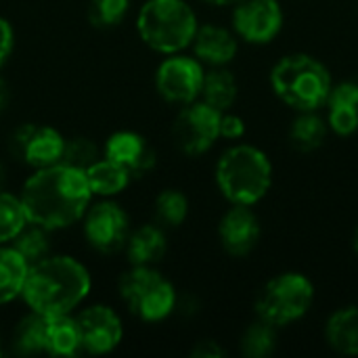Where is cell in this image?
Returning a JSON list of instances; mask_svg holds the SVG:
<instances>
[{
    "mask_svg": "<svg viewBox=\"0 0 358 358\" xmlns=\"http://www.w3.org/2000/svg\"><path fill=\"white\" fill-rule=\"evenodd\" d=\"M19 199L27 222L46 231H59L84 218L92 191L84 170L55 164L36 170V174L25 180Z\"/></svg>",
    "mask_w": 358,
    "mask_h": 358,
    "instance_id": "6da1fadb",
    "label": "cell"
},
{
    "mask_svg": "<svg viewBox=\"0 0 358 358\" xmlns=\"http://www.w3.org/2000/svg\"><path fill=\"white\" fill-rule=\"evenodd\" d=\"M88 268L71 256H46L27 268L21 298L31 313L69 315L90 292Z\"/></svg>",
    "mask_w": 358,
    "mask_h": 358,
    "instance_id": "7a4b0ae2",
    "label": "cell"
},
{
    "mask_svg": "<svg viewBox=\"0 0 358 358\" xmlns=\"http://www.w3.org/2000/svg\"><path fill=\"white\" fill-rule=\"evenodd\" d=\"M273 92L296 111H319L327 105L334 82L329 69L310 55H287L271 71Z\"/></svg>",
    "mask_w": 358,
    "mask_h": 358,
    "instance_id": "3957f363",
    "label": "cell"
},
{
    "mask_svg": "<svg viewBox=\"0 0 358 358\" xmlns=\"http://www.w3.org/2000/svg\"><path fill=\"white\" fill-rule=\"evenodd\" d=\"M216 185L233 206H256L273 185V166L264 151L237 145L222 153L216 166Z\"/></svg>",
    "mask_w": 358,
    "mask_h": 358,
    "instance_id": "277c9868",
    "label": "cell"
},
{
    "mask_svg": "<svg viewBox=\"0 0 358 358\" xmlns=\"http://www.w3.org/2000/svg\"><path fill=\"white\" fill-rule=\"evenodd\" d=\"M197 27V17L185 0H147L136 17L141 40L164 55L185 50Z\"/></svg>",
    "mask_w": 358,
    "mask_h": 358,
    "instance_id": "5b68a950",
    "label": "cell"
},
{
    "mask_svg": "<svg viewBox=\"0 0 358 358\" xmlns=\"http://www.w3.org/2000/svg\"><path fill=\"white\" fill-rule=\"evenodd\" d=\"M15 348L21 355L76 357L82 352L76 317L31 313L15 331Z\"/></svg>",
    "mask_w": 358,
    "mask_h": 358,
    "instance_id": "8992f818",
    "label": "cell"
},
{
    "mask_svg": "<svg viewBox=\"0 0 358 358\" xmlns=\"http://www.w3.org/2000/svg\"><path fill=\"white\" fill-rule=\"evenodd\" d=\"M120 296L128 310L145 323H159L176 308L174 285L153 266H132L120 279Z\"/></svg>",
    "mask_w": 358,
    "mask_h": 358,
    "instance_id": "52a82bcc",
    "label": "cell"
},
{
    "mask_svg": "<svg viewBox=\"0 0 358 358\" xmlns=\"http://www.w3.org/2000/svg\"><path fill=\"white\" fill-rule=\"evenodd\" d=\"M315 302V285L300 273H283L271 279L256 298V315L273 327H285L302 319Z\"/></svg>",
    "mask_w": 358,
    "mask_h": 358,
    "instance_id": "ba28073f",
    "label": "cell"
},
{
    "mask_svg": "<svg viewBox=\"0 0 358 358\" xmlns=\"http://www.w3.org/2000/svg\"><path fill=\"white\" fill-rule=\"evenodd\" d=\"M220 115L222 111L208 103H189L176 115L172 136L180 151L187 155H201L220 138Z\"/></svg>",
    "mask_w": 358,
    "mask_h": 358,
    "instance_id": "9c48e42d",
    "label": "cell"
},
{
    "mask_svg": "<svg viewBox=\"0 0 358 358\" xmlns=\"http://www.w3.org/2000/svg\"><path fill=\"white\" fill-rule=\"evenodd\" d=\"M203 67L195 57L174 55L162 61L155 73V88L168 103L189 105L197 101L203 86Z\"/></svg>",
    "mask_w": 358,
    "mask_h": 358,
    "instance_id": "30bf717a",
    "label": "cell"
},
{
    "mask_svg": "<svg viewBox=\"0 0 358 358\" xmlns=\"http://www.w3.org/2000/svg\"><path fill=\"white\" fill-rule=\"evenodd\" d=\"M84 235L90 248L101 254H115L130 237L128 214L113 201H101L84 214Z\"/></svg>",
    "mask_w": 358,
    "mask_h": 358,
    "instance_id": "8fae6325",
    "label": "cell"
},
{
    "mask_svg": "<svg viewBox=\"0 0 358 358\" xmlns=\"http://www.w3.org/2000/svg\"><path fill=\"white\" fill-rule=\"evenodd\" d=\"M233 27L250 44H268L283 27L279 0H239L233 10Z\"/></svg>",
    "mask_w": 358,
    "mask_h": 358,
    "instance_id": "7c38bea8",
    "label": "cell"
},
{
    "mask_svg": "<svg viewBox=\"0 0 358 358\" xmlns=\"http://www.w3.org/2000/svg\"><path fill=\"white\" fill-rule=\"evenodd\" d=\"M76 323L82 350L88 355H109L120 346L124 338L122 319L109 306H88L76 317Z\"/></svg>",
    "mask_w": 358,
    "mask_h": 358,
    "instance_id": "4fadbf2b",
    "label": "cell"
},
{
    "mask_svg": "<svg viewBox=\"0 0 358 358\" xmlns=\"http://www.w3.org/2000/svg\"><path fill=\"white\" fill-rule=\"evenodd\" d=\"M13 151L31 168H48L61 164L65 151V138L50 126L23 124L13 134Z\"/></svg>",
    "mask_w": 358,
    "mask_h": 358,
    "instance_id": "5bb4252c",
    "label": "cell"
},
{
    "mask_svg": "<svg viewBox=\"0 0 358 358\" xmlns=\"http://www.w3.org/2000/svg\"><path fill=\"white\" fill-rule=\"evenodd\" d=\"M218 237L231 256H245L260 241V220L250 206H233L218 224Z\"/></svg>",
    "mask_w": 358,
    "mask_h": 358,
    "instance_id": "9a60e30c",
    "label": "cell"
},
{
    "mask_svg": "<svg viewBox=\"0 0 358 358\" xmlns=\"http://www.w3.org/2000/svg\"><path fill=\"white\" fill-rule=\"evenodd\" d=\"M103 151L107 159L126 168L130 176H143L155 166V151L145 136L132 130H120L111 134Z\"/></svg>",
    "mask_w": 358,
    "mask_h": 358,
    "instance_id": "2e32d148",
    "label": "cell"
},
{
    "mask_svg": "<svg viewBox=\"0 0 358 358\" xmlns=\"http://www.w3.org/2000/svg\"><path fill=\"white\" fill-rule=\"evenodd\" d=\"M327 126L340 136H350L357 132L358 80H346L331 88L327 99Z\"/></svg>",
    "mask_w": 358,
    "mask_h": 358,
    "instance_id": "e0dca14e",
    "label": "cell"
},
{
    "mask_svg": "<svg viewBox=\"0 0 358 358\" xmlns=\"http://www.w3.org/2000/svg\"><path fill=\"white\" fill-rule=\"evenodd\" d=\"M191 44L195 50V59L214 67H222L231 63L237 55V38L229 29L218 25L197 27Z\"/></svg>",
    "mask_w": 358,
    "mask_h": 358,
    "instance_id": "ac0fdd59",
    "label": "cell"
},
{
    "mask_svg": "<svg viewBox=\"0 0 358 358\" xmlns=\"http://www.w3.org/2000/svg\"><path fill=\"white\" fill-rule=\"evenodd\" d=\"M166 235L155 224H145L136 231H130L126 241V254L132 266H153L166 256Z\"/></svg>",
    "mask_w": 358,
    "mask_h": 358,
    "instance_id": "d6986e66",
    "label": "cell"
},
{
    "mask_svg": "<svg viewBox=\"0 0 358 358\" xmlns=\"http://www.w3.org/2000/svg\"><path fill=\"white\" fill-rule=\"evenodd\" d=\"M327 344L346 357H358V306L334 313L325 327Z\"/></svg>",
    "mask_w": 358,
    "mask_h": 358,
    "instance_id": "ffe728a7",
    "label": "cell"
},
{
    "mask_svg": "<svg viewBox=\"0 0 358 358\" xmlns=\"http://www.w3.org/2000/svg\"><path fill=\"white\" fill-rule=\"evenodd\" d=\"M84 174H86L92 195H101V197H113V195L122 193L132 178L126 168H122L120 164H115L107 157L96 159L90 168L84 170Z\"/></svg>",
    "mask_w": 358,
    "mask_h": 358,
    "instance_id": "44dd1931",
    "label": "cell"
},
{
    "mask_svg": "<svg viewBox=\"0 0 358 358\" xmlns=\"http://www.w3.org/2000/svg\"><path fill=\"white\" fill-rule=\"evenodd\" d=\"M29 264L13 245H0V304L13 302L23 292Z\"/></svg>",
    "mask_w": 358,
    "mask_h": 358,
    "instance_id": "7402d4cb",
    "label": "cell"
},
{
    "mask_svg": "<svg viewBox=\"0 0 358 358\" xmlns=\"http://www.w3.org/2000/svg\"><path fill=\"white\" fill-rule=\"evenodd\" d=\"M327 122L317 111H300L294 120L289 130V141L298 151H315L325 143L327 136Z\"/></svg>",
    "mask_w": 358,
    "mask_h": 358,
    "instance_id": "603a6c76",
    "label": "cell"
},
{
    "mask_svg": "<svg viewBox=\"0 0 358 358\" xmlns=\"http://www.w3.org/2000/svg\"><path fill=\"white\" fill-rule=\"evenodd\" d=\"M237 80L231 71L218 67L210 73L203 76V86H201V99L203 103H208L210 107L218 109V111H227L235 99H237Z\"/></svg>",
    "mask_w": 358,
    "mask_h": 358,
    "instance_id": "cb8c5ba5",
    "label": "cell"
},
{
    "mask_svg": "<svg viewBox=\"0 0 358 358\" xmlns=\"http://www.w3.org/2000/svg\"><path fill=\"white\" fill-rule=\"evenodd\" d=\"M25 224L29 222L21 199L0 189V245L10 243L25 229Z\"/></svg>",
    "mask_w": 358,
    "mask_h": 358,
    "instance_id": "d4e9b609",
    "label": "cell"
},
{
    "mask_svg": "<svg viewBox=\"0 0 358 358\" xmlns=\"http://www.w3.org/2000/svg\"><path fill=\"white\" fill-rule=\"evenodd\" d=\"M48 233H50V231H46V229H42V227L29 222V227L25 224V229L10 241V245L23 256V260H25L27 264H34V262L46 258L48 252H50Z\"/></svg>",
    "mask_w": 358,
    "mask_h": 358,
    "instance_id": "484cf974",
    "label": "cell"
},
{
    "mask_svg": "<svg viewBox=\"0 0 358 358\" xmlns=\"http://www.w3.org/2000/svg\"><path fill=\"white\" fill-rule=\"evenodd\" d=\"M275 329L277 327H273L266 321L252 323L241 338L243 355L250 358H264L273 355V350L277 348V331Z\"/></svg>",
    "mask_w": 358,
    "mask_h": 358,
    "instance_id": "4316f807",
    "label": "cell"
},
{
    "mask_svg": "<svg viewBox=\"0 0 358 358\" xmlns=\"http://www.w3.org/2000/svg\"><path fill=\"white\" fill-rule=\"evenodd\" d=\"M189 214V199L176 189H166L155 199V216L164 227H178Z\"/></svg>",
    "mask_w": 358,
    "mask_h": 358,
    "instance_id": "83f0119b",
    "label": "cell"
},
{
    "mask_svg": "<svg viewBox=\"0 0 358 358\" xmlns=\"http://www.w3.org/2000/svg\"><path fill=\"white\" fill-rule=\"evenodd\" d=\"M130 0H90L88 19L94 27L120 25L128 13Z\"/></svg>",
    "mask_w": 358,
    "mask_h": 358,
    "instance_id": "f1b7e54d",
    "label": "cell"
},
{
    "mask_svg": "<svg viewBox=\"0 0 358 358\" xmlns=\"http://www.w3.org/2000/svg\"><path fill=\"white\" fill-rule=\"evenodd\" d=\"M96 159H99V149H96V145L90 138L78 136V138L65 141V151H63L61 164L78 168V170H86Z\"/></svg>",
    "mask_w": 358,
    "mask_h": 358,
    "instance_id": "f546056e",
    "label": "cell"
},
{
    "mask_svg": "<svg viewBox=\"0 0 358 358\" xmlns=\"http://www.w3.org/2000/svg\"><path fill=\"white\" fill-rule=\"evenodd\" d=\"M245 134V122L239 117V115H233V113H224L220 115V136L222 138H231V141H237Z\"/></svg>",
    "mask_w": 358,
    "mask_h": 358,
    "instance_id": "4dcf8cb0",
    "label": "cell"
},
{
    "mask_svg": "<svg viewBox=\"0 0 358 358\" xmlns=\"http://www.w3.org/2000/svg\"><path fill=\"white\" fill-rule=\"evenodd\" d=\"M15 48V34H13V25L0 17V69L4 67V63L8 61L10 52Z\"/></svg>",
    "mask_w": 358,
    "mask_h": 358,
    "instance_id": "1f68e13d",
    "label": "cell"
},
{
    "mask_svg": "<svg viewBox=\"0 0 358 358\" xmlns=\"http://www.w3.org/2000/svg\"><path fill=\"white\" fill-rule=\"evenodd\" d=\"M191 355L195 358H220L224 355V350H222L216 342L203 340V342H199V344L195 346V350H193Z\"/></svg>",
    "mask_w": 358,
    "mask_h": 358,
    "instance_id": "d6a6232c",
    "label": "cell"
},
{
    "mask_svg": "<svg viewBox=\"0 0 358 358\" xmlns=\"http://www.w3.org/2000/svg\"><path fill=\"white\" fill-rule=\"evenodd\" d=\"M8 99H10V92H8V86L6 82L0 78V113L8 107Z\"/></svg>",
    "mask_w": 358,
    "mask_h": 358,
    "instance_id": "836d02e7",
    "label": "cell"
},
{
    "mask_svg": "<svg viewBox=\"0 0 358 358\" xmlns=\"http://www.w3.org/2000/svg\"><path fill=\"white\" fill-rule=\"evenodd\" d=\"M203 2L216 4V6H224V4H235V2H239V0H203Z\"/></svg>",
    "mask_w": 358,
    "mask_h": 358,
    "instance_id": "e575fe53",
    "label": "cell"
},
{
    "mask_svg": "<svg viewBox=\"0 0 358 358\" xmlns=\"http://www.w3.org/2000/svg\"><path fill=\"white\" fill-rule=\"evenodd\" d=\"M352 248H355V252L358 254V229L355 231V237H352Z\"/></svg>",
    "mask_w": 358,
    "mask_h": 358,
    "instance_id": "d590c367",
    "label": "cell"
},
{
    "mask_svg": "<svg viewBox=\"0 0 358 358\" xmlns=\"http://www.w3.org/2000/svg\"><path fill=\"white\" fill-rule=\"evenodd\" d=\"M2 185H4V166L0 164V189H2Z\"/></svg>",
    "mask_w": 358,
    "mask_h": 358,
    "instance_id": "8d00e7d4",
    "label": "cell"
},
{
    "mask_svg": "<svg viewBox=\"0 0 358 358\" xmlns=\"http://www.w3.org/2000/svg\"><path fill=\"white\" fill-rule=\"evenodd\" d=\"M0 355H2V344H0Z\"/></svg>",
    "mask_w": 358,
    "mask_h": 358,
    "instance_id": "74e56055",
    "label": "cell"
}]
</instances>
